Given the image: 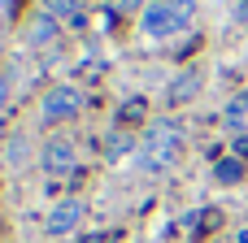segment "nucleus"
<instances>
[{
	"label": "nucleus",
	"instance_id": "obj_1",
	"mask_svg": "<svg viewBox=\"0 0 248 243\" xmlns=\"http://www.w3.org/2000/svg\"><path fill=\"white\" fill-rule=\"evenodd\" d=\"M196 22V0H153L140 13V26L148 39H174Z\"/></svg>",
	"mask_w": 248,
	"mask_h": 243
},
{
	"label": "nucleus",
	"instance_id": "obj_2",
	"mask_svg": "<svg viewBox=\"0 0 248 243\" xmlns=\"http://www.w3.org/2000/svg\"><path fill=\"white\" fill-rule=\"evenodd\" d=\"M183 157V126L179 122H153L140 139V165L144 170H170Z\"/></svg>",
	"mask_w": 248,
	"mask_h": 243
},
{
	"label": "nucleus",
	"instance_id": "obj_3",
	"mask_svg": "<svg viewBox=\"0 0 248 243\" xmlns=\"http://www.w3.org/2000/svg\"><path fill=\"white\" fill-rule=\"evenodd\" d=\"M83 113V91L78 87H52L44 96V117L48 122H65V117H78Z\"/></svg>",
	"mask_w": 248,
	"mask_h": 243
},
{
	"label": "nucleus",
	"instance_id": "obj_4",
	"mask_svg": "<svg viewBox=\"0 0 248 243\" xmlns=\"http://www.w3.org/2000/svg\"><path fill=\"white\" fill-rule=\"evenodd\" d=\"M39 161H44V170H48L52 178H65V174L74 170V143H70V139H48L44 152H39Z\"/></svg>",
	"mask_w": 248,
	"mask_h": 243
},
{
	"label": "nucleus",
	"instance_id": "obj_5",
	"mask_svg": "<svg viewBox=\"0 0 248 243\" xmlns=\"http://www.w3.org/2000/svg\"><path fill=\"white\" fill-rule=\"evenodd\" d=\"M78 222H83V204H78V200H61V204H52L44 230H48V235H74Z\"/></svg>",
	"mask_w": 248,
	"mask_h": 243
},
{
	"label": "nucleus",
	"instance_id": "obj_6",
	"mask_svg": "<svg viewBox=\"0 0 248 243\" xmlns=\"http://www.w3.org/2000/svg\"><path fill=\"white\" fill-rule=\"evenodd\" d=\"M22 39H26V48H44L48 39H57V17H52V13H35V17L26 22Z\"/></svg>",
	"mask_w": 248,
	"mask_h": 243
},
{
	"label": "nucleus",
	"instance_id": "obj_7",
	"mask_svg": "<svg viewBox=\"0 0 248 243\" xmlns=\"http://www.w3.org/2000/svg\"><path fill=\"white\" fill-rule=\"evenodd\" d=\"M201 91V74L196 70H183L179 78H174V87H170V104H183V100H192Z\"/></svg>",
	"mask_w": 248,
	"mask_h": 243
},
{
	"label": "nucleus",
	"instance_id": "obj_8",
	"mask_svg": "<svg viewBox=\"0 0 248 243\" xmlns=\"http://www.w3.org/2000/svg\"><path fill=\"white\" fill-rule=\"evenodd\" d=\"M244 174H248V165L240 161V157H227V161H218V165H214V178H218V183H227V187H231V183H240Z\"/></svg>",
	"mask_w": 248,
	"mask_h": 243
},
{
	"label": "nucleus",
	"instance_id": "obj_9",
	"mask_svg": "<svg viewBox=\"0 0 248 243\" xmlns=\"http://www.w3.org/2000/svg\"><path fill=\"white\" fill-rule=\"evenodd\" d=\"M44 13H52V17H78L83 0H44Z\"/></svg>",
	"mask_w": 248,
	"mask_h": 243
},
{
	"label": "nucleus",
	"instance_id": "obj_10",
	"mask_svg": "<svg viewBox=\"0 0 248 243\" xmlns=\"http://www.w3.org/2000/svg\"><path fill=\"white\" fill-rule=\"evenodd\" d=\"M26 148H31L26 135H13V139H9V161H13V165H26Z\"/></svg>",
	"mask_w": 248,
	"mask_h": 243
},
{
	"label": "nucleus",
	"instance_id": "obj_11",
	"mask_svg": "<svg viewBox=\"0 0 248 243\" xmlns=\"http://www.w3.org/2000/svg\"><path fill=\"white\" fill-rule=\"evenodd\" d=\"M113 9L118 13H135V9H144V0H113Z\"/></svg>",
	"mask_w": 248,
	"mask_h": 243
},
{
	"label": "nucleus",
	"instance_id": "obj_12",
	"mask_svg": "<svg viewBox=\"0 0 248 243\" xmlns=\"http://www.w3.org/2000/svg\"><path fill=\"white\" fill-rule=\"evenodd\" d=\"M235 152H240V161H244V165H248V135H244V139H240V143H235Z\"/></svg>",
	"mask_w": 248,
	"mask_h": 243
},
{
	"label": "nucleus",
	"instance_id": "obj_13",
	"mask_svg": "<svg viewBox=\"0 0 248 243\" xmlns=\"http://www.w3.org/2000/svg\"><path fill=\"white\" fill-rule=\"evenodd\" d=\"M240 22H248V0H240V13H235Z\"/></svg>",
	"mask_w": 248,
	"mask_h": 243
},
{
	"label": "nucleus",
	"instance_id": "obj_14",
	"mask_svg": "<svg viewBox=\"0 0 248 243\" xmlns=\"http://www.w3.org/2000/svg\"><path fill=\"white\" fill-rule=\"evenodd\" d=\"M4 96H9V87H4V78H0V100H4Z\"/></svg>",
	"mask_w": 248,
	"mask_h": 243
}]
</instances>
